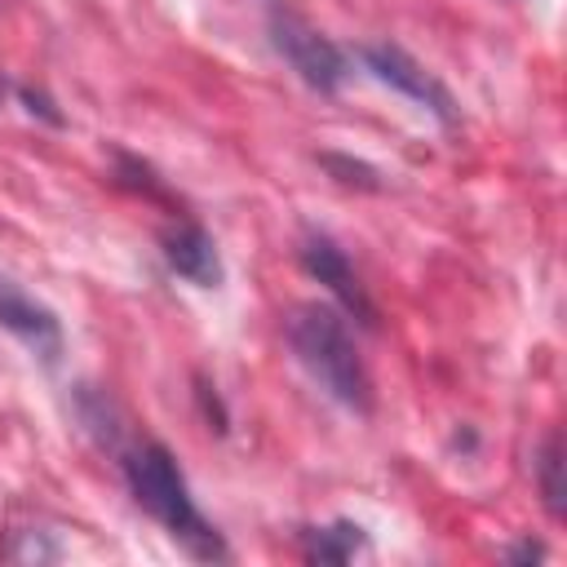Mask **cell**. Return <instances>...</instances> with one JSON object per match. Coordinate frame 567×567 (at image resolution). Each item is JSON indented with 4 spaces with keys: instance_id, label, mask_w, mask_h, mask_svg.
Returning a JSON list of instances; mask_svg holds the SVG:
<instances>
[{
    "instance_id": "1",
    "label": "cell",
    "mask_w": 567,
    "mask_h": 567,
    "mask_svg": "<svg viewBox=\"0 0 567 567\" xmlns=\"http://www.w3.org/2000/svg\"><path fill=\"white\" fill-rule=\"evenodd\" d=\"M128 496L142 514H151L195 563H230V545L226 536L204 518V509L190 496V483L177 465V456L159 443V439H142L115 452Z\"/></svg>"
},
{
    "instance_id": "2",
    "label": "cell",
    "mask_w": 567,
    "mask_h": 567,
    "mask_svg": "<svg viewBox=\"0 0 567 567\" xmlns=\"http://www.w3.org/2000/svg\"><path fill=\"white\" fill-rule=\"evenodd\" d=\"M284 337H288V350L297 354V363L310 372V381L332 403H341L359 416L372 412V377H368L363 354L354 346V332L337 306H328V301L292 306Z\"/></svg>"
},
{
    "instance_id": "3",
    "label": "cell",
    "mask_w": 567,
    "mask_h": 567,
    "mask_svg": "<svg viewBox=\"0 0 567 567\" xmlns=\"http://www.w3.org/2000/svg\"><path fill=\"white\" fill-rule=\"evenodd\" d=\"M270 44L275 53L297 71V80L315 93H337L350 75V58L341 44H332L323 31H315L301 13H292L284 0H270Z\"/></svg>"
},
{
    "instance_id": "4",
    "label": "cell",
    "mask_w": 567,
    "mask_h": 567,
    "mask_svg": "<svg viewBox=\"0 0 567 567\" xmlns=\"http://www.w3.org/2000/svg\"><path fill=\"white\" fill-rule=\"evenodd\" d=\"M359 62L368 66L372 80L390 84L394 93H403L408 102H416L421 111H430L443 128H461V106H456L452 89H447L434 71H425L408 49H399V44H390V40L359 44Z\"/></svg>"
},
{
    "instance_id": "5",
    "label": "cell",
    "mask_w": 567,
    "mask_h": 567,
    "mask_svg": "<svg viewBox=\"0 0 567 567\" xmlns=\"http://www.w3.org/2000/svg\"><path fill=\"white\" fill-rule=\"evenodd\" d=\"M297 261H301V270H306L310 279H319V284L341 301V310H346L354 323L377 328V306H372V297H368V288H363V279H359V270L350 266L346 248H341L332 235L306 230L301 244H297Z\"/></svg>"
},
{
    "instance_id": "6",
    "label": "cell",
    "mask_w": 567,
    "mask_h": 567,
    "mask_svg": "<svg viewBox=\"0 0 567 567\" xmlns=\"http://www.w3.org/2000/svg\"><path fill=\"white\" fill-rule=\"evenodd\" d=\"M0 328L9 337H18L44 368H58L62 363V350H66V337H62V319L35 301L27 288H18L13 279L0 275Z\"/></svg>"
},
{
    "instance_id": "7",
    "label": "cell",
    "mask_w": 567,
    "mask_h": 567,
    "mask_svg": "<svg viewBox=\"0 0 567 567\" xmlns=\"http://www.w3.org/2000/svg\"><path fill=\"white\" fill-rule=\"evenodd\" d=\"M159 257L164 266L195 284V288H221L226 279V266H221V252H217V239L195 221V217H173L164 230H159Z\"/></svg>"
},
{
    "instance_id": "8",
    "label": "cell",
    "mask_w": 567,
    "mask_h": 567,
    "mask_svg": "<svg viewBox=\"0 0 567 567\" xmlns=\"http://www.w3.org/2000/svg\"><path fill=\"white\" fill-rule=\"evenodd\" d=\"M297 549L306 563H319V567H341L350 563L354 554L368 549V532L350 518H332L323 527H301L297 532Z\"/></svg>"
},
{
    "instance_id": "9",
    "label": "cell",
    "mask_w": 567,
    "mask_h": 567,
    "mask_svg": "<svg viewBox=\"0 0 567 567\" xmlns=\"http://www.w3.org/2000/svg\"><path fill=\"white\" fill-rule=\"evenodd\" d=\"M536 483H540V501H545L549 518H563V443H558V430H549L540 452H536Z\"/></svg>"
},
{
    "instance_id": "10",
    "label": "cell",
    "mask_w": 567,
    "mask_h": 567,
    "mask_svg": "<svg viewBox=\"0 0 567 567\" xmlns=\"http://www.w3.org/2000/svg\"><path fill=\"white\" fill-rule=\"evenodd\" d=\"M120 186H128V190H137V195H146V199H168V186L155 177V168L146 164V159H137V155H128V151H115V173H111Z\"/></svg>"
},
{
    "instance_id": "11",
    "label": "cell",
    "mask_w": 567,
    "mask_h": 567,
    "mask_svg": "<svg viewBox=\"0 0 567 567\" xmlns=\"http://www.w3.org/2000/svg\"><path fill=\"white\" fill-rule=\"evenodd\" d=\"M0 558H9V563H53V558H62V549L49 540V532H9V540L0 545Z\"/></svg>"
},
{
    "instance_id": "12",
    "label": "cell",
    "mask_w": 567,
    "mask_h": 567,
    "mask_svg": "<svg viewBox=\"0 0 567 567\" xmlns=\"http://www.w3.org/2000/svg\"><path fill=\"white\" fill-rule=\"evenodd\" d=\"M319 164L341 182V186H359V190H381V173L372 168V164H363V159H350V155H337V151H328V155H319Z\"/></svg>"
},
{
    "instance_id": "13",
    "label": "cell",
    "mask_w": 567,
    "mask_h": 567,
    "mask_svg": "<svg viewBox=\"0 0 567 567\" xmlns=\"http://www.w3.org/2000/svg\"><path fill=\"white\" fill-rule=\"evenodd\" d=\"M18 97H22V102H27V111H31V115H40L44 124H53V128L62 124V111H58L44 93H35V89H27V84H22V89H18Z\"/></svg>"
},
{
    "instance_id": "14",
    "label": "cell",
    "mask_w": 567,
    "mask_h": 567,
    "mask_svg": "<svg viewBox=\"0 0 567 567\" xmlns=\"http://www.w3.org/2000/svg\"><path fill=\"white\" fill-rule=\"evenodd\" d=\"M501 558H505V563H540V558H545V545H540V540H518V545H509Z\"/></svg>"
},
{
    "instance_id": "15",
    "label": "cell",
    "mask_w": 567,
    "mask_h": 567,
    "mask_svg": "<svg viewBox=\"0 0 567 567\" xmlns=\"http://www.w3.org/2000/svg\"><path fill=\"white\" fill-rule=\"evenodd\" d=\"M4 93H9V84H4V75H0V102H4Z\"/></svg>"
}]
</instances>
